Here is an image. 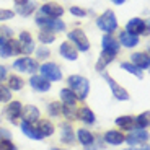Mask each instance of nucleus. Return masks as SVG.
Listing matches in <instances>:
<instances>
[{
	"label": "nucleus",
	"instance_id": "obj_26",
	"mask_svg": "<svg viewBox=\"0 0 150 150\" xmlns=\"http://www.w3.org/2000/svg\"><path fill=\"white\" fill-rule=\"evenodd\" d=\"M60 140L65 142V144H72V142H74V129H72L70 124H64V126H62Z\"/></svg>",
	"mask_w": 150,
	"mask_h": 150
},
{
	"label": "nucleus",
	"instance_id": "obj_10",
	"mask_svg": "<svg viewBox=\"0 0 150 150\" xmlns=\"http://www.w3.org/2000/svg\"><path fill=\"white\" fill-rule=\"evenodd\" d=\"M39 13L47 18H60L64 15V8L60 7L59 4H54V2H49V4H44L39 7Z\"/></svg>",
	"mask_w": 150,
	"mask_h": 150
},
{
	"label": "nucleus",
	"instance_id": "obj_29",
	"mask_svg": "<svg viewBox=\"0 0 150 150\" xmlns=\"http://www.w3.org/2000/svg\"><path fill=\"white\" fill-rule=\"evenodd\" d=\"M60 111H62V114H64L67 119H70V121H74V119H77V117H79V109L75 108V106L64 105Z\"/></svg>",
	"mask_w": 150,
	"mask_h": 150
},
{
	"label": "nucleus",
	"instance_id": "obj_18",
	"mask_svg": "<svg viewBox=\"0 0 150 150\" xmlns=\"http://www.w3.org/2000/svg\"><path fill=\"white\" fill-rule=\"evenodd\" d=\"M119 42L124 47H135L139 44V36H134V34L127 33V31H121L119 33Z\"/></svg>",
	"mask_w": 150,
	"mask_h": 150
},
{
	"label": "nucleus",
	"instance_id": "obj_30",
	"mask_svg": "<svg viewBox=\"0 0 150 150\" xmlns=\"http://www.w3.org/2000/svg\"><path fill=\"white\" fill-rule=\"evenodd\" d=\"M149 111H145V112H142V114H139L137 117H134V121H135V126H137V129H147L149 127Z\"/></svg>",
	"mask_w": 150,
	"mask_h": 150
},
{
	"label": "nucleus",
	"instance_id": "obj_1",
	"mask_svg": "<svg viewBox=\"0 0 150 150\" xmlns=\"http://www.w3.org/2000/svg\"><path fill=\"white\" fill-rule=\"evenodd\" d=\"M67 85L74 91L77 100H80V101H83L88 96V93H90V82L85 77H82V75H70L67 79Z\"/></svg>",
	"mask_w": 150,
	"mask_h": 150
},
{
	"label": "nucleus",
	"instance_id": "obj_44",
	"mask_svg": "<svg viewBox=\"0 0 150 150\" xmlns=\"http://www.w3.org/2000/svg\"><path fill=\"white\" fill-rule=\"evenodd\" d=\"M0 135H4V139H10V132L7 129H0Z\"/></svg>",
	"mask_w": 150,
	"mask_h": 150
},
{
	"label": "nucleus",
	"instance_id": "obj_13",
	"mask_svg": "<svg viewBox=\"0 0 150 150\" xmlns=\"http://www.w3.org/2000/svg\"><path fill=\"white\" fill-rule=\"evenodd\" d=\"M39 116H41L39 109L33 105H28L21 109V116L20 117H23L25 122H38V121H39Z\"/></svg>",
	"mask_w": 150,
	"mask_h": 150
},
{
	"label": "nucleus",
	"instance_id": "obj_21",
	"mask_svg": "<svg viewBox=\"0 0 150 150\" xmlns=\"http://www.w3.org/2000/svg\"><path fill=\"white\" fill-rule=\"evenodd\" d=\"M124 137L119 131H108L105 134V142H108L109 145H121L124 142Z\"/></svg>",
	"mask_w": 150,
	"mask_h": 150
},
{
	"label": "nucleus",
	"instance_id": "obj_16",
	"mask_svg": "<svg viewBox=\"0 0 150 150\" xmlns=\"http://www.w3.org/2000/svg\"><path fill=\"white\" fill-rule=\"evenodd\" d=\"M131 64H134L135 67H139L140 70H149L150 67V60H149V54L145 52H135L131 56Z\"/></svg>",
	"mask_w": 150,
	"mask_h": 150
},
{
	"label": "nucleus",
	"instance_id": "obj_20",
	"mask_svg": "<svg viewBox=\"0 0 150 150\" xmlns=\"http://www.w3.org/2000/svg\"><path fill=\"white\" fill-rule=\"evenodd\" d=\"M21 131H23V134L28 135V137L33 139V140H41L42 139V135L38 132V129L34 127L31 122H25V121H23L21 122Z\"/></svg>",
	"mask_w": 150,
	"mask_h": 150
},
{
	"label": "nucleus",
	"instance_id": "obj_31",
	"mask_svg": "<svg viewBox=\"0 0 150 150\" xmlns=\"http://www.w3.org/2000/svg\"><path fill=\"white\" fill-rule=\"evenodd\" d=\"M8 88H10V90H15V91H20L23 88V80L20 79L18 75L8 77Z\"/></svg>",
	"mask_w": 150,
	"mask_h": 150
},
{
	"label": "nucleus",
	"instance_id": "obj_43",
	"mask_svg": "<svg viewBox=\"0 0 150 150\" xmlns=\"http://www.w3.org/2000/svg\"><path fill=\"white\" fill-rule=\"evenodd\" d=\"M5 79H7V67H4V65H0V83L4 82Z\"/></svg>",
	"mask_w": 150,
	"mask_h": 150
},
{
	"label": "nucleus",
	"instance_id": "obj_8",
	"mask_svg": "<svg viewBox=\"0 0 150 150\" xmlns=\"http://www.w3.org/2000/svg\"><path fill=\"white\" fill-rule=\"evenodd\" d=\"M101 75H103V79L106 80V83L109 85V88H111V91H112V95H114V98H116V100H119V101H127V100H129L127 90H124L122 86H121L117 82H114V80H112L108 74L101 72Z\"/></svg>",
	"mask_w": 150,
	"mask_h": 150
},
{
	"label": "nucleus",
	"instance_id": "obj_12",
	"mask_svg": "<svg viewBox=\"0 0 150 150\" xmlns=\"http://www.w3.org/2000/svg\"><path fill=\"white\" fill-rule=\"evenodd\" d=\"M147 140H149V132H147V129H135V131H132L124 139V142H127L129 145L134 147L137 144H145Z\"/></svg>",
	"mask_w": 150,
	"mask_h": 150
},
{
	"label": "nucleus",
	"instance_id": "obj_42",
	"mask_svg": "<svg viewBox=\"0 0 150 150\" xmlns=\"http://www.w3.org/2000/svg\"><path fill=\"white\" fill-rule=\"evenodd\" d=\"M70 13L74 16H85L86 15V11L83 10V8H80V7H70Z\"/></svg>",
	"mask_w": 150,
	"mask_h": 150
},
{
	"label": "nucleus",
	"instance_id": "obj_7",
	"mask_svg": "<svg viewBox=\"0 0 150 150\" xmlns=\"http://www.w3.org/2000/svg\"><path fill=\"white\" fill-rule=\"evenodd\" d=\"M126 31L134 36H139V34H149V23L144 21L142 18H132L127 21L126 25Z\"/></svg>",
	"mask_w": 150,
	"mask_h": 150
},
{
	"label": "nucleus",
	"instance_id": "obj_28",
	"mask_svg": "<svg viewBox=\"0 0 150 150\" xmlns=\"http://www.w3.org/2000/svg\"><path fill=\"white\" fill-rule=\"evenodd\" d=\"M112 59H114L112 56H109V54H106V52H101V56H100V59H98V62H96V70L103 72L106 65L112 62Z\"/></svg>",
	"mask_w": 150,
	"mask_h": 150
},
{
	"label": "nucleus",
	"instance_id": "obj_27",
	"mask_svg": "<svg viewBox=\"0 0 150 150\" xmlns=\"http://www.w3.org/2000/svg\"><path fill=\"white\" fill-rule=\"evenodd\" d=\"M121 69L129 72V74H132V75H135L137 79H144V72L140 70L139 67H135L134 64H131V62H122V64H121Z\"/></svg>",
	"mask_w": 150,
	"mask_h": 150
},
{
	"label": "nucleus",
	"instance_id": "obj_14",
	"mask_svg": "<svg viewBox=\"0 0 150 150\" xmlns=\"http://www.w3.org/2000/svg\"><path fill=\"white\" fill-rule=\"evenodd\" d=\"M30 85H31L33 90L41 91V93H46V91H49V88H51V82H47V80H46L44 77H41V75H33L30 79Z\"/></svg>",
	"mask_w": 150,
	"mask_h": 150
},
{
	"label": "nucleus",
	"instance_id": "obj_22",
	"mask_svg": "<svg viewBox=\"0 0 150 150\" xmlns=\"http://www.w3.org/2000/svg\"><path fill=\"white\" fill-rule=\"evenodd\" d=\"M77 140H79L82 145L88 147V145H91V144L95 142V137H93V134H91L90 131H86V129H79V131H77Z\"/></svg>",
	"mask_w": 150,
	"mask_h": 150
},
{
	"label": "nucleus",
	"instance_id": "obj_2",
	"mask_svg": "<svg viewBox=\"0 0 150 150\" xmlns=\"http://www.w3.org/2000/svg\"><path fill=\"white\" fill-rule=\"evenodd\" d=\"M96 26L100 28L101 31H105V34H111L117 30V20L116 15L112 10H106L103 11L101 15L98 16L96 20Z\"/></svg>",
	"mask_w": 150,
	"mask_h": 150
},
{
	"label": "nucleus",
	"instance_id": "obj_35",
	"mask_svg": "<svg viewBox=\"0 0 150 150\" xmlns=\"http://www.w3.org/2000/svg\"><path fill=\"white\" fill-rule=\"evenodd\" d=\"M0 57H4V59L11 57V56H10V51H8L7 38H4V36H0Z\"/></svg>",
	"mask_w": 150,
	"mask_h": 150
},
{
	"label": "nucleus",
	"instance_id": "obj_38",
	"mask_svg": "<svg viewBox=\"0 0 150 150\" xmlns=\"http://www.w3.org/2000/svg\"><path fill=\"white\" fill-rule=\"evenodd\" d=\"M13 16H15V11H13V10H5V8H0V21L11 20Z\"/></svg>",
	"mask_w": 150,
	"mask_h": 150
},
{
	"label": "nucleus",
	"instance_id": "obj_36",
	"mask_svg": "<svg viewBox=\"0 0 150 150\" xmlns=\"http://www.w3.org/2000/svg\"><path fill=\"white\" fill-rule=\"evenodd\" d=\"M31 52H34V42H20V54L30 56Z\"/></svg>",
	"mask_w": 150,
	"mask_h": 150
},
{
	"label": "nucleus",
	"instance_id": "obj_4",
	"mask_svg": "<svg viewBox=\"0 0 150 150\" xmlns=\"http://www.w3.org/2000/svg\"><path fill=\"white\" fill-rule=\"evenodd\" d=\"M69 39H70V42L75 46V49L80 51V52H86V51L90 49V41H88L86 34L83 33L82 30L70 31V33H69Z\"/></svg>",
	"mask_w": 150,
	"mask_h": 150
},
{
	"label": "nucleus",
	"instance_id": "obj_46",
	"mask_svg": "<svg viewBox=\"0 0 150 150\" xmlns=\"http://www.w3.org/2000/svg\"><path fill=\"white\" fill-rule=\"evenodd\" d=\"M111 2H112L114 5H122L124 2H126V0H111Z\"/></svg>",
	"mask_w": 150,
	"mask_h": 150
},
{
	"label": "nucleus",
	"instance_id": "obj_40",
	"mask_svg": "<svg viewBox=\"0 0 150 150\" xmlns=\"http://www.w3.org/2000/svg\"><path fill=\"white\" fill-rule=\"evenodd\" d=\"M0 150H16V147L10 139H4L0 142Z\"/></svg>",
	"mask_w": 150,
	"mask_h": 150
},
{
	"label": "nucleus",
	"instance_id": "obj_23",
	"mask_svg": "<svg viewBox=\"0 0 150 150\" xmlns=\"http://www.w3.org/2000/svg\"><path fill=\"white\" fill-rule=\"evenodd\" d=\"M38 132L42 135V139L44 137H49V135L54 134V126L49 121H38V126H36Z\"/></svg>",
	"mask_w": 150,
	"mask_h": 150
},
{
	"label": "nucleus",
	"instance_id": "obj_17",
	"mask_svg": "<svg viewBox=\"0 0 150 150\" xmlns=\"http://www.w3.org/2000/svg\"><path fill=\"white\" fill-rule=\"evenodd\" d=\"M21 109H23V106L20 101H11L10 105H8V108L5 109V116H7L11 122H15V121L21 116Z\"/></svg>",
	"mask_w": 150,
	"mask_h": 150
},
{
	"label": "nucleus",
	"instance_id": "obj_24",
	"mask_svg": "<svg viewBox=\"0 0 150 150\" xmlns=\"http://www.w3.org/2000/svg\"><path fill=\"white\" fill-rule=\"evenodd\" d=\"M60 100H62L64 105H70V106H75V103L79 101L70 88H62L60 90Z\"/></svg>",
	"mask_w": 150,
	"mask_h": 150
},
{
	"label": "nucleus",
	"instance_id": "obj_9",
	"mask_svg": "<svg viewBox=\"0 0 150 150\" xmlns=\"http://www.w3.org/2000/svg\"><path fill=\"white\" fill-rule=\"evenodd\" d=\"M101 46H103V52L109 54V56L116 57L119 52V41L112 34H105L101 39Z\"/></svg>",
	"mask_w": 150,
	"mask_h": 150
},
{
	"label": "nucleus",
	"instance_id": "obj_19",
	"mask_svg": "<svg viewBox=\"0 0 150 150\" xmlns=\"http://www.w3.org/2000/svg\"><path fill=\"white\" fill-rule=\"evenodd\" d=\"M77 119H80L82 122L88 124V126H93L95 121H96V116H95V112L91 111L90 108H80L79 109V117Z\"/></svg>",
	"mask_w": 150,
	"mask_h": 150
},
{
	"label": "nucleus",
	"instance_id": "obj_47",
	"mask_svg": "<svg viewBox=\"0 0 150 150\" xmlns=\"http://www.w3.org/2000/svg\"><path fill=\"white\" fill-rule=\"evenodd\" d=\"M52 150H60V149H52Z\"/></svg>",
	"mask_w": 150,
	"mask_h": 150
},
{
	"label": "nucleus",
	"instance_id": "obj_15",
	"mask_svg": "<svg viewBox=\"0 0 150 150\" xmlns=\"http://www.w3.org/2000/svg\"><path fill=\"white\" fill-rule=\"evenodd\" d=\"M59 52H60V56L67 60H77V57H79V51L75 49V46L72 42H67V41L60 44Z\"/></svg>",
	"mask_w": 150,
	"mask_h": 150
},
{
	"label": "nucleus",
	"instance_id": "obj_34",
	"mask_svg": "<svg viewBox=\"0 0 150 150\" xmlns=\"http://www.w3.org/2000/svg\"><path fill=\"white\" fill-rule=\"evenodd\" d=\"M10 100H11V90L8 88V86H5V85L0 83V101L8 103Z\"/></svg>",
	"mask_w": 150,
	"mask_h": 150
},
{
	"label": "nucleus",
	"instance_id": "obj_11",
	"mask_svg": "<svg viewBox=\"0 0 150 150\" xmlns=\"http://www.w3.org/2000/svg\"><path fill=\"white\" fill-rule=\"evenodd\" d=\"M38 4L34 0H15V11L21 16H30L34 13Z\"/></svg>",
	"mask_w": 150,
	"mask_h": 150
},
{
	"label": "nucleus",
	"instance_id": "obj_39",
	"mask_svg": "<svg viewBox=\"0 0 150 150\" xmlns=\"http://www.w3.org/2000/svg\"><path fill=\"white\" fill-rule=\"evenodd\" d=\"M36 51V56H38V59H47L49 57V54H51V51H49L46 46H41V47H38V49H34Z\"/></svg>",
	"mask_w": 150,
	"mask_h": 150
},
{
	"label": "nucleus",
	"instance_id": "obj_45",
	"mask_svg": "<svg viewBox=\"0 0 150 150\" xmlns=\"http://www.w3.org/2000/svg\"><path fill=\"white\" fill-rule=\"evenodd\" d=\"M124 150H149V145L142 147V149H134V147H129V149H124Z\"/></svg>",
	"mask_w": 150,
	"mask_h": 150
},
{
	"label": "nucleus",
	"instance_id": "obj_41",
	"mask_svg": "<svg viewBox=\"0 0 150 150\" xmlns=\"http://www.w3.org/2000/svg\"><path fill=\"white\" fill-rule=\"evenodd\" d=\"M31 41H33V38H31V34L28 33V31H23V33H20L18 42H31Z\"/></svg>",
	"mask_w": 150,
	"mask_h": 150
},
{
	"label": "nucleus",
	"instance_id": "obj_37",
	"mask_svg": "<svg viewBox=\"0 0 150 150\" xmlns=\"http://www.w3.org/2000/svg\"><path fill=\"white\" fill-rule=\"evenodd\" d=\"M60 109H62V105H60V103H57V101L49 103V106H47V111H49V114H51V116H59Z\"/></svg>",
	"mask_w": 150,
	"mask_h": 150
},
{
	"label": "nucleus",
	"instance_id": "obj_6",
	"mask_svg": "<svg viewBox=\"0 0 150 150\" xmlns=\"http://www.w3.org/2000/svg\"><path fill=\"white\" fill-rule=\"evenodd\" d=\"M13 69L18 70V72H23V74H34V72H38V69H39V64H38L34 59H31L30 56H25V57L16 59L15 62H13Z\"/></svg>",
	"mask_w": 150,
	"mask_h": 150
},
{
	"label": "nucleus",
	"instance_id": "obj_32",
	"mask_svg": "<svg viewBox=\"0 0 150 150\" xmlns=\"http://www.w3.org/2000/svg\"><path fill=\"white\" fill-rule=\"evenodd\" d=\"M39 41H41L42 44H51V42L56 41V34H54L52 31L41 30V33H39Z\"/></svg>",
	"mask_w": 150,
	"mask_h": 150
},
{
	"label": "nucleus",
	"instance_id": "obj_5",
	"mask_svg": "<svg viewBox=\"0 0 150 150\" xmlns=\"http://www.w3.org/2000/svg\"><path fill=\"white\" fill-rule=\"evenodd\" d=\"M38 70L41 72V77H44L47 82H59L62 79V72H60L59 65L54 62H46Z\"/></svg>",
	"mask_w": 150,
	"mask_h": 150
},
{
	"label": "nucleus",
	"instance_id": "obj_25",
	"mask_svg": "<svg viewBox=\"0 0 150 150\" xmlns=\"http://www.w3.org/2000/svg\"><path fill=\"white\" fill-rule=\"evenodd\" d=\"M116 124L119 126L121 129H126V131H132L135 126V121L132 116H121L116 119Z\"/></svg>",
	"mask_w": 150,
	"mask_h": 150
},
{
	"label": "nucleus",
	"instance_id": "obj_33",
	"mask_svg": "<svg viewBox=\"0 0 150 150\" xmlns=\"http://www.w3.org/2000/svg\"><path fill=\"white\" fill-rule=\"evenodd\" d=\"M7 44H8L10 56H16V54H20V42H18V39L10 38V39H7Z\"/></svg>",
	"mask_w": 150,
	"mask_h": 150
},
{
	"label": "nucleus",
	"instance_id": "obj_3",
	"mask_svg": "<svg viewBox=\"0 0 150 150\" xmlns=\"http://www.w3.org/2000/svg\"><path fill=\"white\" fill-rule=\"evenodd\" d=\"M36 25L41 26L42 30H47V31H52V33H60V31L65 30V23L59 18H47V16L38 13L36 15Z\"/></svg>",
	"mask_w": 150,
	"mask_h": 150
}]
</instances>
